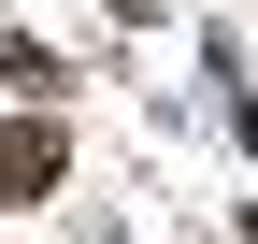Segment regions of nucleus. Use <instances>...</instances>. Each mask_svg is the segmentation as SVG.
<instances>
[{"instance_id": "nucleus-1", "label": "nucleus", "mask_w": 258, "mask_h": 244, "mask_svg": "<svg viewBox=\"0 0 258 244\" xmlns=\"http://www.w3.org/2000/svg\"><path fill=\"white\" fill-rule=\"evenodd\" d=\"M57 172H72V144H57L43 115H0V201H43Z\"/></svg>"}]
</instances>
